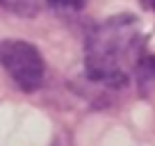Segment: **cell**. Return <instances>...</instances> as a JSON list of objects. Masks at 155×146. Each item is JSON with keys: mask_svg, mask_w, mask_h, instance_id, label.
I'll return each mask as SVG.
<instances>
[{"mask_svg": "<svg viewBox=\"0 0 155 146\" xmlns=\"http://www.w3.org/2000/svg\"><path fill=\"white\" fill-rule=\"evenodd\" d=\"M0 5L5 7L7 12L16 16H23V18H32L39 14L41 9V0H0Z\"/></svg>", "mask_w": 155, "mask_h": 146, "instance_id": "4", "label": "cell"}, {"mask_svg": "<svg viewBox=\"0 0 155 146\" xmlns=\"http://www.w3.org/2000/svg\"><path fill=\"white\" fill-rule=\"evenodd\" d=\"M144 53V34L139 21L130 14L110 16L91 28L84 39L87 78L110 89L128 85V71L135 68Z\"/></svg>", "mask_w": 155, "mask_h": 146, "instance_id": "1", "label": "cell"}, {"mask_svg": "<svg viewBox=\"0 0 155 146\" xmlns=\"http://www.w3.org/2000/svg\"><path fill=\"white\" fill-rule=\"evenodd\" d=\"M0 64L23 91H37L46 78V64L37 46L21 39L0 41Z\"/></svg>", "mask_w": 155, "mask_h": 146, "instance_id": "2", "label": "cell"}, {"mask_svg": "<svg viewBox=\"0 0 155 146\" xmlns=\"http://www.w3.org/2000/svg\"><path fill=\"white\" fill-rule=\"evenodd\" d=\"M135 75H137V85L141 91L150 89V85L155 82V57L150 53H141V57L135 64Z\"/></svg>", "mask_w": 155, "mask_h": 146, "instance_id": "3", "label": "cell"}, {"mask_svg": "<svg viewBox=\"0 0 155 146\" xmlns=\"http://www.w3.org/2000/svg\"><path fill=\"white\" fill-rule=\"evenodd\" d=\"M50 9L59 12V14H75V12L84 9L87 0H46Z\"/></svg>", "mask_w": 155, "mask_h": 146, "instance_id": "5", "label": "cell"}, {"mask_svg": "<svg viewBox=\"0 0 155 146\" xmlns=\"http://www.w3.org/2000/svg\"><path fill=\"white\" fill-rule=\"evenodd\" d=\"M141 5L146 7V9H150V12H155V0H141Z\"/></svg>", "mask_w": 155, "mask_h": 146, "instance_id": "6", "label": "cell"}]
</instances>
